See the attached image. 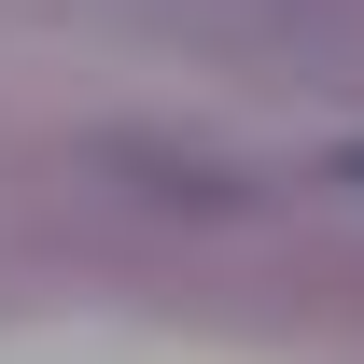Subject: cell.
I'll use <instances>...</instances> for the list:
<instances>
[{
  "instance_id": "obj_1",
  "label": "cell",
  "mask_w": 364,
  "mask_h": 364,
  "mask_svg": "<svg viewBox=\"0 0 364 364\" xmlns=\"http://www.w3.org/2000/svg\"><path fill=\"white\" fill-rule=\"evenodd\" d=\"M350 182H364V154H350Z\"/></svg>"
}]
</instances>
